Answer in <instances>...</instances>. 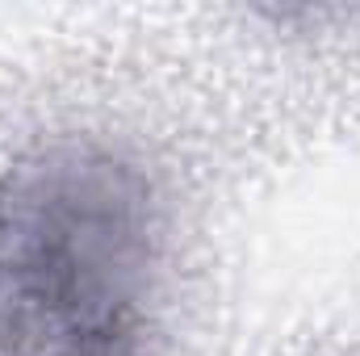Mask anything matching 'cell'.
Segmentation results:
<instances>
[{
	"label": "cell",
	"instance_id": "1",
	"mask_svg": "<svg viewBox=\"0 0 360 356\" xmlns=\"http://www.w3.org/2000/svg\"><path fill=\"white\" fill-rule=\"evenodd\" d=\"M164 265L155 180L101 143L0 172V356H139Z\"/></svg>",
	"mask_w": 360,
	"mask_h": 356
}]
</instances>
